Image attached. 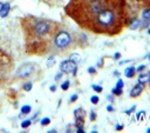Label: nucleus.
Instances as JSON below:
<instances>
[{
	"label": "nucleus",
	"mask_w": 150,
	"mask_h": 133,
	"mask_svg": "<svg viewBox=\"0 0 150 133\" xmlns=\"http://www.w3.org/2000/svg\"><path fill=\"white\" fill-rule=\"evenodd\" d=\"M65 11L81 28L109 37L121 33L128 19L124 0H71Z\"/></svg>",
	"instance_id": "obj_1"
},
{
	"label": "nucleus",
	"mask_w": 150,
	"mask_h": 133,
	"mask_svg": "<svg viewBox=\"0 0 150 133\" xmlns=\"http://www.w3.org/2000/svg\"><path fill=\"white\" fill-rule=\"evenodd\" d=\"M20 23L25 34L26 52L28 54L42 57L51 53L53 39L61 28V24L36 17H25Z\"/></svg>",
	"instance_id": "obj_2"
},
{
	"label": "nucleus",
	"mask_w": 150,
	"mask_h": 133,
	"mask_svg": "<svg viewBox=\"0 0 150 133\" xmlns=\"http://www.w3.org/2000/svg\"><path fill=\"white\" fill-rule=\"evenodd\" d=\"M83 38L82 34H79V37H76V33L65 28L63 26H61V28L59 30V32L55 34L54 39H53V44H52V51L51 53L55 54V53H65L73 50L75 45H79L83 47V44L80 41Z\"/></svg>",
	"instance_id": "obj_3"
},
{
	"label": "nucleus",
	"mask_w": 150,
	"mask_h": 133,
	"mask_svg": "<svg viewBox=\"0 0 150 133\" xmlns=\"http://www.w3.org/2000/svg\"><path fill=\"white\" fill-rule=\"evenodd\" d=\"M60 72L62 73H72L73 75L76 74V71H77V63L72 60V59H67V60H63L61 64H60Z\"/></svg>",
	"instance_id": "obj_4"
},
{
	"label": "nucleus",
	"mask_w": 150,
	"mask_h": 133,
	"mask_svg": "<svg viewBox=\"0 0 150 133\" xmlns=\"http://www.w3.org/2000/svg\"><path fill=\"white\" fill-rule=\"evenodd\" d=\"M34 73V65L33 64H24L17 71V77L19 79H26Z\"/></svg>",
	"instance_id": "obj_5"
},
{
	"label": "nucleus",
	"mask_w": 150,
	"mask_h": 133,
	"mask_svg": "<svg viewBox=\"0 0 150 133\" xmlns=\"http://www.w3.org/2000/svg\"><path fill=\"white\" fill-rule=\"evenodd\" d=\"M74 116H75V126H76V128H83L86 112L82 108H77V110L74 111Z\"/></svg>",
	"instance_id": "obj_6"
},
{
	"label": "nucleus",
	"mask_w": 150,
	"mask_h": 133,
	"mask_svg": "<svg viewBox=\"0 0 150 133\" xmlns=\"http://www.w3.org/2000/svg\"><path fill=\"white\" fill-rule=\"evenodd\" d=\"M143 91H144V84L138 82V84H136L135 86L131 88V91H130V97L131 98H138L143 93Z\"/></svg>",
	"instance_id": "obj_7"
},
{
	"label": "nucleus",
	"mask_w": 150,
	"mask_h": 133,
	"mask_svg": "<svg viewBox=\"0 0 150 133\" xmlns=\"http://www.w3.org/2000/svg\"><path fill=\"white\" fill-rule=\"evenodd\" d=\"M123 86H124V82L122 79H118L117 84H116V87L112 90V93L115 94V96H121L123 93Z\"/></svg>",
	"instance_id": "obj_8"
},
{
	"label": "nucleus",
	"mask_w": 150,
	"mask_h": 133,
	"mask_svg": "<svg viewBox=\"0 0 150 133\" xmlns=\"http://www.w3.org/2000/svg\"><path fill=\"white\" fill-rule=\"evenodd\" d=\"M150 81V71L145 72V73H139L138 74V82L141 84H147Z\"/></svg>",
	"instance_id": "obj_9"
},
{
	"label": "nucleus",
	"mask_w": 150,
	"mask_h": 133,
	"mask_svg": "<svg viewBox=\"0 0 150 133\" xmlns=\"http://www.w3.org/2000/svg\"><path fill=\"white\" fill-rule=\"evenodd\" d=\"M135 74H136V68L134 67V66L131 65V66H129V67H127L126 70H124V75L127 78H134L135 77Z\"/></svg>",
	"instance_id": "obj_10"
},
{
	"label": "nucleus",
	"mask_w": 150,
	"mask_h": 133,
	"mask_svg": "<svg viewBox=\"0 0 150 133\" xmlns=\"http://www.w3.org/2000/svg\"><path fill=\"white\" fill-rule=\"evenodd\" d=\"M139 25H141V20H139L138 18H133L131 19V23H130V28H131V30H136V28L139 27Z\"/></svg>",
	"instance_id": "obj_11"
},
{
	"label": "nucleus",
	"mask_w": 150,
	"mask_h": 133,
	"mask_svg": "<svg viewBox=\"0 0 150 133\" xmlns=\"http://www.w3.org/2000/svg\"><path fill=\"white\" fill-rule=\"evenodd\" d=\"M136 1L143 8H150V0H136Z\"/></svg>",
	"instance_id": "obj_12"
},
{
	"label": "nucleus",
	"mask_w": 150,
	"mask_h": 133,
	"mask_svg": "<svg viewBox=\"0 0 150 133\" xmlns=\"http://www.w3.org/2000/svg\"><path fill=\"white\" fill-rule=\"evenodd\" d=\"M142 18L147 19V20H150V8H144L142 11Z\"/></svg>",
	"instance_id": "obj_13"
},
{
	"label": "nucleus",
	"mask_w": 150,
	"mask_h": 133,
	"mask_svg": "<svg viewBox=\"0 0 150 133\" xmlns=\"http://www.w3.org/2000/svg\"><path fill=\"white\" fill-rule=\"evenodd\" d=\"M31 110H32V107L29 105H25V106L21 107V113L22 114H28V113L31 112Z\"/></svg>",
	"instance_id": "obj_14"
},
{
	"label": "nucleus",
	"mask_w": 150,
	"mask_h": 133,
	"mask_svg": "<svg viewBox=\"0 0 150 133\" xmlns=\"http://www.w3.org/2000/svg\"><path fill=\"white\" fill-rule=\"evenodd\" d=\"M31 124H32V120H29V119L24 120V121L21 122V127H22V128H27V127L31 126Z\"/></svg>",
	"instance_id": "obj_15"
},
{
	"label": "nucleus",
	"mask_w": 150,
	"mask_h": 133,
	"mask_svg": "<svg viewBox=\"0 0 150 133\" xmlns=\"http://www.w3.org/2000/svg\"><path fill=\"white\" fill-rule=\"evenodd\" d=\"M69 84H71V81H69V80H65V81L61 84V88H62V91H67V90L69 88Z\"/></svg>",
	"instance_id": "obj_16"
},
{
	"label": "nucleus",
	"mask_w": 150,
	"mask_h": 133,
	"mask_svg": "<svg viewBox=\"0 0 150 133\" xmlns=\"http://www.w3.org/2000/svg\"><path fill=\"white\" fill-rule=\"evenodd\" d=\"M49 124H51V119H49V118H42L41 119V126H47V125H49Z\"/></svg>",
	"instance_id": "obj_17"
},
{
	"label": "nucleus",
	"mask_w": 150,
	"mask_h": 133,
	"mask_svg": "<svg viewBox=\"0 0 150 133\" xmlns=\"http://www.w3.org/2000/svg\"><path fill=\"white\" fill-rule=\"evenodd\" d=\"M32 87H33V84H32V82H26V84L24 85V90H25L26 92L31 91V90H32Z\"/></svg>",
	"instance_id": "obj_18"
},
{
	"label": "nucleus",
	"mask_w": 150,
	"mask_h": 133,
	"mask_svg": "<svg viewBox=\"0 0 150 133\" xmlns=\"http://www.w3.org/2000/svg\"><path fill=\"white\" fill-rule=\"evenodd\" d=\"M92 88H93L94 91H96L97 93H101V92L103 91V88H102L101 86H98V85H92Z\"/></svg>",
	"instance_id": "obj_19"
},
{
	"label": "nucleus",
	"mask_w": 150,
	"mask_h": 133,
	"mask_svg": "<svg viewBox=\"0 0 150 133\" xmlns=\"http://www.w3.org/2000/svg\"><path fill=\"white\" fill-rule=\"evenodd\" d=\"M145 116V111H139L137 112V120H142Z\"/></svg>",
	"instance_id": "obj_20"
},
{
	"label": "nucleus",
	"mask_w": 150,
	"mask_h": 133,
	"mask_svg": "<svg viewBox=\"0 0 150 133\" xmlns=\"http://www.w3.org/2000/svg\"><path fill=\"white\" fill-rule=\"evenodd\" d=\"M145 68H147V66H145V65H139L138 67L136 68V72H137V73H141V72H143Z\"/></svg>",
	"instance_id": "obj_21"
},
{
	"label": "nucleus",
	"mask_w": 150,
	"mask_h": 133,
	"mask_svg": "<svg viewBox=\"0 0 150 133\" xmlns=\"http://www.w3.org/2000/svg\"><path fill=\"white\" fill-rule=\"evenodd\" d=\"M91 101H92V104H94V105H96V104L100 101V98H98L97 96H93V97L91 98Z\"/></svg>",
	"instance_id": "obj_22"
},
{
	"label": "nucleus",
	"mask_w": 150,
	"mask_h": 133,
	"mask_svg": "<svg viewBox=\"0 0 150 133\" xmlns=\"http://www.w3.org/2000/svg\"><path fill=\"white\" fill-rule=\"evenodd\" d=\"M77 94H73V96L71 97V100H69V101H71V102H74V101H76L77 100Z\"/></svg>",
	"instance_id": "obj_23"
},
{
	"label": "nucleus",
	"mask_w": 150,
	"mask_h": 133,
	"mask_svg": "<svg viewBox=\"0 0 150 133\" xmlns=\"http://www.w3.org/2000/svg\"><path fill=\"white\" fill-rule=\"evenodd\" d=\"M88 73L95 74V73H96V68H94V67H89V68H88Z\"/></svg>",
	"instance_id": "obj_24"
},
{
	"label": "nucleus",
	"mask_w": 150,
	"mask_h": 133,
	"mask_svg": "<svg viewBox=\"0 0 150 133\" xmlns=\"http://www.w3.org/2000/svg\"><path fill=\"white\" fill-rule=\"evenodd\" d=\"M95 119H96V113H95L94 111H92V113H91V120L94 121Z\"/></svg>",
	"instance_id": "obj_25"
},
{
	"label": "nucleus",
	"mask_w": 150,
	"mask_h": 133,
	"mask_svg": "<svg viewBox=\"0 0 150 133\" xmlns=\"http://www.w3.org/2000/svg\"><path fill=\"white\" fill-rule=\"evenodd\" d=\"M136 110V106H133L130 110H128V111H126V113H127V114H130V113H133L134 111Z\"/></svg>",
	"instance_id": "obj_26"
},
{
	"label": "nucleus",
	"mask_w": 150,
	"mask_h": 133,
	"mask_svg": "<svg viewBox=\"0 0 150 133\" xmlns=\"http://www.w3.org/2000/svg\"><path fill=\"white\" fill-rule=\"evenodd\" d=\"M120 58H121V53H120V52H116V53L114 54V59H116V60H118Z\"/></svg>",
	"instance_id": "obj_27"
},
{
	"label": "nucleus",
	"mask_w": 150,
	"mask_h": 133,
	"mask_svg": "<svg viewBox=\"0 0 150 133\" xmlns=\"http://www.w3.org/2000/svg\"><path fill=\"white\" fill-rule=\"evenodd\" d=\"M107 111H109V112H113V111H114V107H113L112 105H109V106H107Z\"/></svg>",
	"instance_id": "obj_28"
},
{
	"label": "nucleus",
	"mask_w": 150,
	"mask_h": 133,
	"mask_svg": "<svg viewBox=\"0 0 150 133\" xmlns=\"http://www.w3.org/2000/svg\"><path fill=\"white\" fill-rule=\"evenodd\" d=\"M49 90H51L52 92H55L56 91V86H55V85H52V86L49 87Z\"/></svg>",
	"instance_id": "obj_29"
},
{
	"label": "nucleus",
	"mask_w": 150,
	"mask_h": 133,
	"mask_svg": "<svg viewBox=\"0 0 150 133\" xmlns=\"http://www.w3.org/2000/svg\"><path fill=\"white\" fill-rule=\"evenodd\" d=\"M61 77H62V72H60V73L56 75V77H55V80H59V79L61 78Z\"/></svg>",
	"instance_id": "obj_30"
},
{
	"label": "nucleus",
	"mask_w": 150,
	"mask_h": 133,
	"mask_svg": "<svg viewBox=\"0 0 150 133\" xmlns=\"http://www.w3.org/2000/svg\"><path fill=\"white\" fill-rule=\"evenodd\" d=\"M121 130H123V125H117L116 126V131H121Z\"/></svg>",
	"instance_id": "obj_31"
},
{
	"label": "nucleus",
	"mask_w": 150,
	"mask_h": 133,
	"mask_svg": "<svg viewBox=\"0 0 150 133\" xmlns=\"http://www.w3.org/2000/svg\"><path fill=\"white\" fill-rule=\"evenodd\" d=\"M76 132H79V133H83L85 131H83V128H77V131Z\"/></svg>",
	"instance_id": "obj_32"
},
{
	"label": "nucleus",
	"mask_w": 150,
	"mask_h": 133,
	"mask_svg": "<svg viewBox=\"0 0 150 133\" xmlns=\"http://www.w3.org/2000/svg\"><path fill=\"white\" fill-rule=\"evenodd\" d=\"M48 132H49V133H54V132H56V131H55V130H49Z\"/></svg>",
	"instance_id": "obj_33"
},
{
	"label": "nucleus",
	"mask_w": 150,
	"mask_h": 133,
	"mask_svg": "<svg viewBox=\"0 0 150 133\" xmlns=\"http://www.w3.org/2000/svg\"><path fill=\"white\" fill-rule=\"evenodd\" d=\"M114 75H120V73H118L117 71H115V72H114Z\"/></svg>",
	"instance_id": "obj_34"
},
{
	"label": "nucleus",
	"mask_w": 150,
	"mask_h": 133,
	"mask_svg": "<svg viewBox=\"0 0 150 133\" xmlns=\"http://www.w3.org/2000/svg\"><path fill=\"white\" fill-rule=\"evenodd\" d=\"M147 58H148V59H149V60H150V53H149V54H148V57H147Z\"/></svg>",
	"instance_id": "obj_35"
},
{
	"label": "nucleus",
	"mask_w": 150,
	"mask_h": 133,
	"mask_svg": "<svg viewBox=\"0 0 150 133\" xmlns=\"http://www.w3.org/2000/svg\"><path fill=\"white\" fill-rule=\"evenodd\" d=\"M147 132H148V133H150V127H149V128L147 130Z\"/></svg>",
	"instance_id": "obj_36"
},
{
	"label": "nucleus",
	"mask_w": 150,
	"mask_h": 133,
	"mask_svg": "<svg viewBox=\"0 0 150 133\" xmlns=\"http://www.w3.org/2000/svg\"><path fill=\"white\" fill-rule=\"evenodd\" d=\"M148 33H149V34H150V28H148Z\"/></svg>",
	"instance_id": "obj_37"
},
{
	"label": "nucleus",
	"mask_w": 150,
	"mask_h": 133,
	"mask_svg": "<svg viewBox=\"0 0 150 133\" xmlns=\"http://www.w3.org/2000/svg\"><path fill=\"white\" fill-rule=\"evenodd\" d=\"M149 82H150V81H149ZM149 86H150V84H149Z\"/></svg>",
	"instance_id": "obj_38"
}]
</instances>
